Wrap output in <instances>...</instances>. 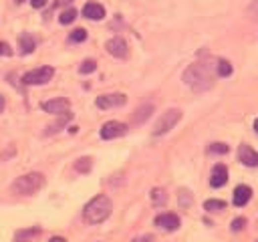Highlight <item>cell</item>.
Here are the masks:
<instances>
[{"label":"cell","instance_id":"cell-5","mask_svg":"<svg viewBox=\"0 0 258 242\" xmlns=\"http://www.w3.org/2000/svg\"><path fill=\"white\" fill-rule=\"evenodd\" d=\"M55 75V69L53 67H38L34 71H29L25 77H23V83L25 85H45L53 79Z\"/></svg>","mask_w":258,"mask_h":242},{"label":"cell","instance_id":"cell-7","mask_svg":"<svg viewBox=\"0 0 258 242\" xmlns=\"http://www.w3.org/2000/svg\"><path fill=\"white\" fill-rule=\"evenodd\" d=\"M127 97L123 93H111V95H101L97 97V107L99 109H111V107H121L125 105Z\"/></svg>","mask_w":258,"mask_h":242},{"label":"cell","instance_id":"cell-6","mask_svg":"<svg viewBox=\"0 0 258 242\" xmlns=\"http://www.w3.org/2000/svg\"><path fill=\"white\" fill-rule=\"evenodd\" d=\"M125 134H127V125L121 123V121H107L101 127V138L103 139H115V138H121Z\"/></svg>","mask_w":258,"mask_h":242},{"label":"cell","instance_id":"cell-17","mask_svg":"<svg viewBox=\"0 0 258 242\" xmlns=\"http://www.w3.org/2000/svg\"><path fill=\"white\" fill-rule=\"evenodd\" d=\"M216 73H218L220 77H228V75L232 73V65H230L226 59H220V61L216 63Z\"/></svg>","mask_w":258,"mask_h":242},{"label":"cell","instance_id":"cell-1","mask_svg":"<svg viewBox=\"0 0 258 242\" xmlns=\"http://www.w3.org/2000/svg\"><path fill=\"white\" fill-rule=\"evenodd\" d=\"M186 85H190L194 91H206L214 85V75H212V65L210 63H196L184 73Z\"/></svg>","mask_w":258,"mask_h":242},{"label":"cell","instance_id":"cell-12","mask_svg":"<svg viewBox=\"0 0 258 242\" xmlns=\"http://www.w3.org/2000/svg\"><path fill=\"white\" fill-rule=\"evenodd\" d=\"M238 158H240V162H242L244 166H250V168L258 166V153H256L252 147H248V145H240Z\"/></svg>","mask_w":258,"mask_h":242},{"label":"cell","instance_id":"cell-20","mask_svg":"<svg viewBox=\"0 0 258 242\" xmlns=\"http://www.w3.org/2000/svg\"><path fill=\"white\" fill-rule=\"evenodd\" d=\"M75 18H77V10H75V8H69V10H64V12H63V14L59 16L61 25H71Z\"/></svg>","mask_w":258,"mask_h":242},{"label":"cell","instance_id":"cell-3","mask_svg":"<svg viewBox=\"0 0 258 242\" xmlns=\"http://www.w3.org/2000/svg\"><path fill=\"white\" fill-rule=\"evenodd\" d=\"M42 186H45V178H42V173H27V175H20V178L12 184V190L16 194L31 196V194L38 192Z\"/></svg>","mask_w":258,"mask_h":242},{"label":"cell","instance_id":"cell-27","mask_svg":"<svg viewBox=\"0 0 258 242\" xmlns=\"http://www.w3.org/2000/svg\"><path fill=\"white\" fill-rule=\"evenodd\" d=\"M244 224H246L244 218H236L234 222H232V230H234V232H240V230L244 228Z\"/></svg>","mask_w":258,"mask_h":242},{"label":"cell","instance_id":"cell-4","mask_svg":"<svg viewBox=\"0 0 258 242\" xmlns=\"http://www.w3.org/2000/svg\"><path fill=\"white\" fill-rule=\"evenodd\" d=\"M180 119H182V111H180V109H169V111H165V113L158 119L156 127H154V136H163V134H167V131L174 127Z\"/></svg>","mask_w":258,"mask_h":242},{"label":"cell","instance_id":"cell-10","mask_svg":"<svg viewBox=\"0 0 258 242\" xmlns=\"http://www.w3.org/2000/svg\"><path fill=\"white\" fill-rule=\"evenodd\" d=\"M156 226H160V228H163V230H178L180 228V218L176 216V214H171V212H167V214H160L158 218H156Z\"/></svg>","mask_w":258,"mask_h":242},{"label":"cell","instance_id":"cell-22","mask_svg":"<svg viewBox=\"0 0 258 242\" xmlns=\"http://www.w3.org/2000/svg\"><path fill=\"white\" fill-rule=\"evenodd\" d=\"M97 69V63L95 61H91V59H87V61H85L83 65H81V67H79V73H83V75H89V73H93Z\"/></svg>","mask_w":258,"mask_h":242},{"label":"cell","instance_id":"cell-34","mask_svg":"<svg viewBox=\"0 0 258 242\" xmlns=\"http://www.w3.org/2000/svg\"><path fill=\"white\" fill-rule=\"evenodd\" d=\"M73 0H59V4H71Z\"/></svg>","mask_w":258,"mask_h":242},{"label":"cell","instance_id":"cell-18","mask_svg":"<svg viewBox=\"0 0 258 242\" xmlns=\"http://www.w3.org/2000/svg\"><path fill=\"white\" fill-rule=\"evenodd\" d=\"M152 200H154L156 206H161V204H165V200H167V194H165L161 188H156V190H152Z\"/></svg>","mask_w":258,"mask_h":242},{"label":"cell","instance_id":"cell-9","mask_svg":"<svg viewBox=\"0 0 258 242\" xmlns=\"http://www.w3.org/2000/svg\"><path fill=\"white\" fill-rule=\"evenodd\" d=\"M69 101L67 99H51V101H45L42 103V109L47 113H53V115H63L69 111Z\"/></svg>","mask_w":258,"mask_h":242},{"label":"cell","instance_id":"cell-31","mask_svg":"<svg viewBox=\"0 0 258 242\" xmlns=\"http://www.w3.org/2000/svg\"><path fill=\"white\" fill-rule=\"evenodd\" d=\"M133 242H152V236H141V238H135Z\"/></svg>","mask_w":258,"mask_h":242},{"label":"cell","instance_id":"cell-33","mask_svg":"<svg viewBox=\"0 0 258 242\" xmlns=\"http://www.w3.org/2000/svg\"><path fill=\"white\" fill-rule=\"evenodd\" d=\"M2 109H4V97L0 95V113H2Z\"/></svg>","mask_w":258,"mask_h":242},{"label":"cell","instance_id":"cell-24","mask_svg":"<svg viewBox=\"0 0 258 242\" xmlns=\"http://www.w3.org/2000/svg\"><path fill=\"white\" fill-rule=\"evenodd\" d=\"M85 38H87V31H85V29H77V31L71 33V40L73 42H83Z\"/></svg>","mask_w":258,"mask_h":242},{"label":"cell","instance_id":"cell-26","mask_svg":"<svg viewBox=\"0 0 258 242\" xmlns=\"http://www.w3.org/2000/svg\"><path fill=\"white\" fill-rule=\"evenodd\" d=\"M210 151H212V153H226V151H228V145H224V143H212V145H210Z\"/></svg>","mask_w":258,"mask_h":242},{"label":"cell","instance_id":"cell-19","mask_svg":"<svg viewBox=\"0 0 258 242\" xmlns=\"http://www.w3.org/2000/svg\"><path fill=\"white\" fill-rule=\"evenodd\" d=\"M204 208H206L208 212H220V210L226 208V202H222V200H208V202L204 204Z\"/></svg>","mask_w":258,"mask_h":242},{"label":"cell","instance_id":"cell-23","mask_svg":"<svg viewBox=\"0 0 258 242\" xmlns=\"http://www.w3.org/2000/svg\"><path fill=\"white\" fill-rule=\"evenodd\" d=\"M69 119H71V113H64V115H63V119H59L57 123H53V125H49V131H47V134H55V131H57L59 127H63V125H64V123H67Z\"/></svg>","mask_w":258,"mask_h":242},{"label":"cell","instance_id":"cell-11","mask_svg":"<svg viewBox=\"0 0 258 242\" xmlns=\"http://www.w3.org/2000/svg\"><path fill=\"white\" fill-rule=\"evenodd\" d=\"M226 182H228V170H226V166H222V164L214 166V170H212V178H210L212 188H222Z\"/></svg>","mask_w":258,"mask_h":242},{"label":"cell","instance_id":"cell-21","mask_svg":"<svg viewBox=\"0 0 258 242\" xmlns=\"http://www.w3.org/2000/svg\"><path fill=\"white\" fill-rule=\"evenodd\" d=\"M91 166H93V164H91V158H81V160L75 164V170L81 172V173H87V172L91 170Z\"/></svg>","mask_w":258,"mask_h":242},{"label":"cell","instance_id":"cell-14","mask_svg":"<svg viewBox=\"0 0 258 242\" xmlns=\"http://www.w3.org/2000/svg\"><path fill=\"white\" fill-rule=\"evenodd\" d=\"M252 198V190L248 186H238L234 190V206H246Z\"/></svg>","mask_w":258,"mask_h":242},{"label":"cell","instance_id":"cell-8","mask_svg":"<svg viewBox=\"0 0 258 242\" xmlns=\"http://www.w3.org/2000/svg\"><path fill=\"white\" fill-rule=\"evenodd\" d=\"M105 47H107V53L113 55V57H117V59H125V57L129 55L127 42H125L123 38H119V36H115V38H111V40H107Z\"/></svg>","mask_w":258,"mask_h":242},{"label":"cell","instance_id":"cell-35","mask_svg":"<svg viewBox=\"0 0 258 242\" xmlns=\"http://www.w3.org/2000/svg\"><path fill=\"white\" fill-rule=\"evenodd\" d=\"M254 129H256V134H258V119L254 121Z\"/></svg>","mask_w":258,"mask_h":242},{"label":"cell","instance_id":"cell-16","mask_svg":"<svg viewBox=\"0 0 258 242\" xmlns=\"http://www.w3.org/2000/svg\"><path fill=\"white\" fill-rule=\"evenodd\" d=\"M154 111V105H143L141 109H137L135 111V115H133V123H143L147 117H149V113Z\"/></svg>","mask_w":258,"mask_h":242},{"label":"cell","instance_id":"cell-30","mask_svg":"<svg viewBox=\"0 0 258 242\" xmlns=\"http://www.w3.org/2000/svg\"><path fill=\"white\" fill-rule=\"evenodd\" d=\"M250 12H252L254 16H258V0H256V2H254V4L250 6Z\"/></svg>","mask_w":258,"mask_h":242},{"label":"cell","instance_id":"cell-13","mask_svg":"<svg viewBox=\"0 0 258 242\" xmlns=\"http://www.w3.org/2000/svg\"><path fill=\"white\" fill-rule=\"evenodd\" d=\"M83 16H87L89 20H101L105 16V8L97 2H87L83 6Z\"/></svg>","mask_w":258,"mask_h":242},{"label":"cell","instance_id":"cell-15","mask_svg":"<svg viewBox=\"0 0 258 242\" xmlns=\"http://www.w3.org/2000/svg\"><path fill=\"white\" fill-rule=\"evenodd\" d=\"M18 45H20V53L23 55H29L34 51V38L31 35H23L18 38Z\"/></svg>","mask_w":258,"mask_h":242},{"label":"cell","instance_id":"cell-29","mask_svg":"<svg viewBox=\"0 0 258 242\" xmlns=\"http://www.w3.org/2000/svg\"><path fill=\"white\" fill-rule=\"evenodd\" d=\"M47 2H49V0H31V4H32L34 8H42V6H47Z\"/></svg>","mask_w":258,"mask_h":242},{"label":"cell","instance_id":"cell-28","mask_svg":"<svg viewBox=\"0 0 258 242\" xmlns=\"http://www.w3.org/2000/svg\"><path fill=\"white\" fill-rule=\"evenodd\" d=\"M2 55H4V57H8V55H10V47L6 45V42L0 40V57H2Z\"/></svg>","mask_w":258,"mask_h":242},{"label":"cell","instance_id":"cell-25","mask_svg":"<svg viewBox=\"0 0 258 242\" xmlns=\"http://www.w3.org/2000/svg\"><path fill=\"white\" fill-rule=\"evenodd\" d=\"M180 204H182L184 208L192 204V198H190V192H186V190H182V192H180Z\"/></svg>","mask_w":258,"mask_h":242},{"label":"cell","instance_id":"cell-2","mask_svg":"<svg viewBox=\"0 0 258 242\" xmlns=\"http://www.w3.org/2000/svg\"><path fill=\"white\" fill-rule=\"evenodd\" d=\"M111 210H113V204H111L109 198L107 196H95L93 200L85 206L83 218H85V222L87 224H101L103 220L109 218Z\"/></svg>","mask_w":258,"mask_h":242},{"label":"cell","instance_id":"cell-32","mask_svg":"<svg viewBox=\"0 0 258 242\" xmlns=\"http://www.w3.org/2000/svg\"><path fill=\"white\" fill-rule=\"evenodd\" d=\"M49 242H67V240H64V238H61V236H55V238H51Z\"/></svg>","mask_w":258,"mask_h":242}]
</instances>
